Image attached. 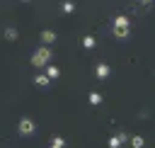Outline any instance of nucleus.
<instances>
[{"label": "nucleus", "mask_w": 155, "mask_h": 148, "mask_svg": "<svg viewBox=\"0 0 155 148\" xmlns=\"http://www.w3.org/2000/svg\"><path fill=\"white\" fill-rule=\"evenodd\" d=\"M48 61H51V51H48L46 46L36 49V51L31 53V66H36V68H41V66H48Z\"/></svg>", "instance_id": "obj_1"}, {"label": "nucleus", "mask_w": 155, "mask_h": 148, "mask_svg": "<svg viewBox=\"0 0 155 148\" xmlns=\"http://www.w3.org/2000/svg\"><path fill=\"white\" fill-rule=\"evenodd\" d=\"M17 131H19V136H31V133L36 131V124H34V119H29V116L19 119V124H17Z\"/></svg>", "instance_id": "obj_2"}, {"label": "nucleus", "mask_w": 155, "mask_h": 148, "mask_svg": "<svg viewBox=\"0 0 155 148\" xmlns=\"http://www.w3.org/2000/svg\"><path fill=\"white\" fill-rule=\"evenodd\" d=\"M109 73H111V68H109L107 63H97V66H94V75H97V80H107Z\"/></svg>", "instance_id": "obj_3"}, {"label": "nucleus", "mask_w": 155, "mask_h": 148, "mask_svg": "<svg viewBox=\"0 0 155 148\" xmlns=\"http://www.w3.org/2000/svg\"><path fill=\"white\" fill-rule=\"evenodd\" d=\"M126 138H128L126 133H116V136H111V138H109V148H121V146L126 143Z\"/></svg>", "instance_id": "obj_4"}, {"label": "nucleus", "mask_w": 155, "mask_h": 148, "mask_svg": "<svg viewBox=\"0 0 155 148\" xmlns=\"http://www.w3.org/2000/svg\"><path fill=\"white\" fill-rule=\"evenodd\" d=\"M114 36L116 39H128V24H114Z\"/></svg>", "instance_id": "obj_5"}, {"label": "nucleus", "mask_w": 155, "mask_h": 148, "mask_svg": "<svg viewBox=\"0 0 155 148\" xmlns=\"http://www.w3.org/2000/svg\"><path fill=\"white\" fill-rule=\"evenodd\" d=\"M56 39H58L56 32H51V29H44V32H41V41H44V44H53Z\"/></svg>", "instance_id": "obj_6"}, {"label": "nucleus", "mask_w": 155, "mask_h": 148, "mask_svg": "<svg viewBox=\"0 0 155 148\" xmlns=\"http://www.w3.org/2000/svg\"><path fill=\"white\" fill-rule=\"evenodd\" d=\"M34 82H36L39 87H48V85H51V80H48V75H36V78H34Z\"/></svg>", "instance_id": "obj_7"}, {"label": "nucleus", "mask_w": 155, "mask_h": 148, "mask_svg": "<svg viewBox=\"0 0 155 148\" xmlns=\"http://www.w3.org/2000/svg\"><path fill=\"white\" fill-rule=\"evenodd\" d=\"M46 75H48V80H56V78L61 75V70H58L56 66H48V68H46Z\"/></svg>", "instance_id": "obj_8"}, {"label": "nucleus", "mask_w": 155, "mask_h": 148, "mask_svg": "<svg viewBox=\"0 0 155 148\" xmlns=\"http://www.w3.org/2000/svg\"><path fill=\"white\" fill-rule=\"evenodd\" d=\"M51 148H65V138L53 136V138H51Z\"/></svg>", "instance_id": "obj_9"}, {"label": "nucleus", "mask_w": 155, "mask_h": 148, "mask_svg": "<svg viewBox=\"0 0 155 148\" xmlns=\"http://www.w3.org/2000/svg\"><path fill=\"white\" fill-rule=\"evenodd\" d=\"M5 39H7V41H15V39H17V29H15V27H7V29H5Z\"/></svg>", "instance_id": "obj_10"}, {"label": "nucleus", "mask_w": 155, "mask_h": 148, "mask_svg": "<svg viewBox=\"0 0 155 148\" xmlns=\"http://www.w3.org/2000/svg\"><path fill=\"white\" fill-rule=\"evenodd\" d=\"M131 146H133V148H143V146H145L143 136H133V138H131Z\"/></svg>", "instance_id": "obj_11"}, {"label": "nucleus", "mask_w": 155, "mask_h": 148, "mask_svg": "<svg viewBox=\"0 0 155 148\" xmlns=\"http://www.w3.org/2000/svg\"><path fill=\"white\" fill-rule=\"evenodd\" d=\"M94 44H97L94 36H85V39H82V46H85V49H94Z\"/></svg>", "instance_id": "obj_12"}, {"label": "nucleus", "mask_w": 155, "mask_h": 148, "mask_svg": "<svg viewBox=\"0 0 155 148\" xmlns=\"http://www.w3.org/2000/svg\"><path fill=\"white\" fill-rule=\"evenodd\" d=\"M90 104H102V95L99 92H90Z\"/></svg>", "instance_id": "obj_13"}, {"label": "nucleus", "mask_w": 155, "mask_h": 148, "mask_svg": "<svg viewBox=\"0 0 155 148\" xmlns=\"http://www.w3.org/2000/svg\"><path fill=\"white\" fill-rule=\"evenodd\" d=\"M73 10H75V5H73L70 0H68V2H63V12H65V15H70Z\"/></svg>", "instance_id": "obj_14"}, {"label": "nucleus", "mask_w": 155, "mask_h": 148, "mask_svg": "<svg viewBox=\"0 0 155 148\" xmlns=\"http://www.w3.org/2000/svg\"><path fill=\"white\" fill-rule=\"evenodd\" d=\"M114 24H128V19H126V17H116V19H114Z\"/></svg>", "instance_id": "obj_15"}, {"label": "nucleus", "mask_w": 155, "mask_h": 148, "mask_svg": "<svg viewBox=\"0 0 155 148\" xmlns=\"http://www.w3.org/2000/svg\"><path fill=\"white\" fill-rule=\"evenodd\" d=\"M138 2H143V5H150V2H153V0H138Z\"/></svg>", "instance_id": "obj_16"}, {"label": "nucleus", "mask_w": 155, "mask_h": 148, "mask_svg": "<svg viewBox=\"0 0 155 148\" xmlns=\"http://www.w3.org/2000/svg\"><path fill=\"white\" fill-rule=\"evenodd\" d=\"M22 2H29V0H22Z\"/></svg>", "instance_id": "obj_17"}]
</instances>
